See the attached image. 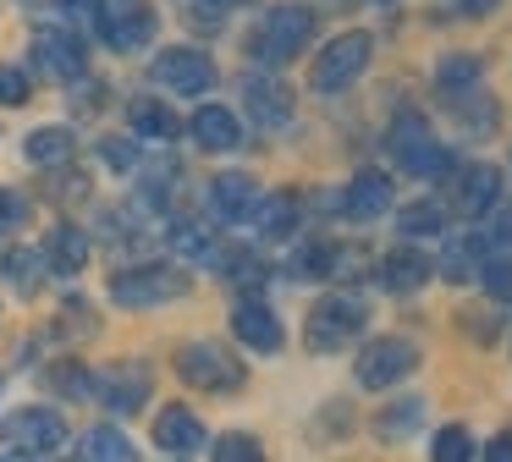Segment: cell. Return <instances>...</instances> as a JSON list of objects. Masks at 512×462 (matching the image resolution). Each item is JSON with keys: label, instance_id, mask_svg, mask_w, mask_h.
I'll use <instances>...</instances> for the list:
<instances>
[{"label": "cell", "instance_id": "cell-1", "mask_svg": "<svg viewBox=\"0 0 512 462\" xmlns=\"http://www.w3.org/2000/svg\"><path fill=\"white\" fill-rule=\"evenodd\" d=\"M309 39H314V6H292V0H281V6H270L265 17H259L248 55H254L259 66H281L292 50H303Z\"/></svg>", "mask_w": 512, "mask_h": 462}, {"label": "cell", "instance_id": "cell-2", "mask_svg": "<svg viewBox=\"0 0 512 462\" xmlns=\"http://www.w3.org/2000/svg\"><path fill=\"white\" fill-rule=\"evenodd\" d=\"M386 143H391V154H397V165L408 176H441L446 165H452V154L430 138V127H424L419 110H402V116L391 121V138Z\"/></svg>", "mask_w": 512, "mask_h": 462}, {"label": "cell", "instance_id": "cell-3", "mask_svg": "<svg viewBox=\"0 0 512 462\" xmlns=\"http://www.w3.org/2000/svg\"><path fill=\"white\" fill-rule=\"evenodd\" d=\"M369 55H375V39H369V33H336V39L320 50L314 72H309L314 94H342V88L369 66Z\"/></svg>", "mask_w": 512, "mask_h": 462}, {"label": "cell", "instance_id": "cell-4", "mask_svg": "<svg viewBox=\"0 0 512 462\" xmlns=\"http://www.w3.org/2000/svg\"><path fill=\"white\" fill-rule=\"evenodd\" d=\"M182 292H188V275L171 270V264H138V270L111 275V297L122 308H155V303H171Z\"/></svg>", "mask_w": 512, "mask_h": 462}, {"label": "cell", "instance_id": "cell-5", "mask_svg": "<svg viewBox=\"0 0 512 462\" xmlns=\"http://www.w3.org/2000/svg\"><path fill=\"white\" fill-rule=\"evenodd\" d=\"M364 297H353V292H336V297H325V303H314V314H309V352H336V347H347V341L364 330Z\"/></svg>", "mask_w": 512, "mask_h": 462}, {"label": "cell", "instance_id": "cell-6", "mask_svg": "<svg viewBox=\"0 0 512 462\" xmlns=\"http://www.w3.org/2000/svg\"><path fill=\"white\" fill-rule=\"evenodd\" d=\"M177 374L193 391H237V385H243V363L226 347H215V341H188V347L177 352Z\"/></svg>", "mask_w": 512, "mask_h": 462}, {"label": "cell", "instance_id": "cell-7", "mask_svg": "<svg viewBox=\"0 0 512 462\" xmlns=\"http://www.w3.org/2000/svg\"><path fill=\"white\" fill-rule=\"evenodd\" d=\"M413 369H419V347L408 336H380L358 352V385H369V391H386V385L408 380Z\"/></svg>", "mask_w": 512, "mask_h": 462}, {"label": "cell", "instance_id": "cell-8", "mask_svg": "<svg viewBox=\"0 0 512 462\" xmlns=\"http://www.w3.org/2000/svg\"><path fill=\"white\" fill-rule=\"evenodd\" d=\"M149 72H155V83L171 88V94H210V88H215V61L204 50H193V44L160 50Z\"/></svg>", "mask_w": 512, "mask_h": 462}, {"label": "cell", "instance_id": "cell-9", "mask_svg": "<svg viewBox=\"0 0 512 462\" xmlns=\"http://www.w3.org/2000/svg\"><path fill=\"white\" fill-rule=\"evenodd\" d=\"M0 440H6L12 451L45 457V451L67 446V424H61V413H50V407H23V413L0 418Z\"/></svg>", "mask_w": 512, "mask_h": 462}, {"label": "cell", "instance_id": "cell-10", "mask_svg": "<svg viewBox=\"0 0 512 462\" xmlns=\"http://www.w3.org/2000/svg\"><path fill=\"white\" fill-rule=\"evenodd\" d=\"M204 424L193 418V407H182V402H171V407H160V418H155V446L160 451H171V457H193V451H204Z\"/></svg>", "mask_w": 512, "mask_h": 462}, {"label": "cell", "instance_id": "cell-11", "mask_svg": "<svg viewBox=\"0 0 512 462\" xmlns=\"http://www.w3.org/2000/svg\"><path fill=\"white\" fill-rule=\"evenodd\" d=\"M100 33L116 50H144V44L155 39V11L127 0V6H116V11H100Z\"/></svg>", "mask_w": 512, "mask_h": 462}, {"label": "cell", "instance_id": "cell-12", "mask_svg": "<svg viewBox=\"0 0 512 462\" xmlns=\"http://www.w3.org/2000/svg\"><path fill=\"white\" fill-rule=\"evenodd\" d=\"M391 209V176L380 171H358L342 193V215L347 220H380Z\"/></svg>", "mask_w": 512, "mask_h": 462}, {"label": "cell", "instance_id": "cell-13", "mask_svg": "<svg viewBox=\"0 0 512 462\" xmlns=\"http://www.w3.org/2000/svg\"><path fill=\"white\" fill-rule=\"evenodd\" d=\"M232 336L248 352H281V319L265 303H237L232 308Z\"/></svg>", "mask_w": 512, "mask_h": 462}, {"label": "cell", "instance_id": "cell-14", "mask_svg": "<svg viewBox=\"0 0 512 462\" xmlns=\"http://www.w3.org/2000/svg\"><path fill=\"white\" fill-rule=\"evenodd\" d=\"M193 143L199 149H210V154H226V149H237L243 143V121L232 116L226 105H199V116H193Z\"/></svg>", "mask_w": 512, "mask_h": 462}, {"label": "cell", "instance_id": "cell-15", "mask_svg": "<svg viewBox=\"0 0 512 462\" xmlns=\"http://www.w3.org/2000/svg\"><path fill=\"white\" fill-rule=\"evenodd\" d=\"M243 94H248V116H254L259 127H287L292 121V94L276 77H248Z\"/></svg>", "mask_w": 512, "mask_h": 462}, {"label": "cell", "instance_id": "cell-16", "mask_svg": "<svg viewBox=\"0 0 512 462\" xmlns=\"http://www.w3.org/2000/svg\"><path fill=\"white\" fill-rule=\"evenodd\" d=\"M501 198V171L496 165H468L463 182H457V209H463L468 220L490 215V204Z\"/></svg>", "mask_w": 512, "mask_h": 462}, {"label": "cell", "instance_id": "cell-17", "mask_svg": "<svg viewBox=\"0 0 512 462\" xmlns=\"http://www.w3.org/2000/svg\"><path fill=\"white\" fill-rule=\"evenodd\" d=\"M254 204H259V187H254V176H215L210 182V209L221 220H248L254 215Z\"/></svg>", "mask_w": 512, "mask_h": 462}, {"label": "cell", "instance_id": "cell-18", "mask_svg": "<svg viewBox=\"0 0 512 462\" xmlns=\"http://www.w3.org/2000/svg\"><path fill=\"white\" fill-rule=\"evenodd\" d=\"M34 61L45 66L50 77H78L89 55H83V44L72 39V33H50V28H45V33L34 39Z\"/></svg>", "mask_w": 512, "mask_h": 462}, {"label": "cell", "instance_id": "cell-19", "mask_svg": "<svg viewBox=\"0 0 512 462\" xmlns=\"http://www.w3.org/2000/svg\"><path fill=\"white\" fill-rule=\"evenodd\" d=\"M430 270H435V264L424 259L419 248H397V253L380 259V286H386V292H413V286L430 281Z\"/></svg>", "mask_w": 512, "mask_h": 462}, {"label": "cell", "instance_id": "cell-20", "mask_svg": "<svg viewBox=\"0 0 512 462\" xmlns=\"http://www.w3.org/2000/svg\"><path fill=\"white\" fill-rule=\"evenodd\" d=\"M45 259H50V270H61V275L83 270V264H89V237H83L78 226H56L45 242Z\"/></svg>", "mask_w": 512, "mask_h": 462}, {"label": "cell", "instance_id": "cell-21", "mask_svg": "<svg viewBox=\"0 0 512 462\" xmlns=\"http://www.w3.org/2000/svg\"><path fill=\"white\" fill-rule=\"evenodd\" d=\"M292 226H298V204H292V193H270L254 204V231L259 237H292Z\"/></svg>", "mask_w": 512, "mask_h": 462}, {"label": "cell", "instance_id": "cell-22", "mask_svg": "<svg viewBox=\"0 0 512 462\" xmlns=\"http://www.w3.org/2000/svg\"><path fill=\"white\" fill-rule=\"evenodd\" d=\"M144 396H149V374L144 369H116L111 380H105V407H116V413L144 407Z\"/></svg>", "mask_w": 512, "mask_h": 462}, {"label": "cell", "instance_id": "cell-23", "mask_svg": "<svg viewBox=\"0 0 512 462\" xmlns=\"http://www.w3.org/2000/svg\"><path fill=\"white\" fill-rule=\"evenodd\" d=\"M133 132H138V138H155V143H171L182 127H177V116H171L160 99H138V105H133Z\"/></svg>", "mask_w": 512, "mask_h": 462}, {"label": "cell", "instance_id": "cell-24", "mask_svg": "<svg viewBox=\"0 0 512 462\" xmlns=\"http://www.w3.org/2000/svg\"><path fill=\"white\" fill-rule=\"evenodd\" d=\"M23 154L34 165H56V160H67V154H72V132L67 127H39V132H28Z\"/></svg>", "mask_w": 512, "mask_h": 462}, {"label": "cell", "instance_id": "cell-25", "mask_svg": "<svg viewBox=\"0 0 512 462\" xmlns=\"http://www.w3.org/2000/svg\"><path fill=\"white\" fill-rule=\"evenodd\" d=\"M83 462H138V451L116 429H89L83 435Z\"/></svg>", "mask_w": 512, "mask_h": 462}, {"label": "cell", "instance_id": "cell-26", "mask_svg": "<svg viewBox=\"0 0 512 462\" xmlns=\"http://www.w3.org/2000/svg\"><path fill=\"white\" fill-rule=\"evenodd\" d=\"M397 220H402V237H441V231H446V209L435 204V198H424V204H408Z\"/></svg>", "mask_w": 512, "mask_h": 462}, {"label": "cell", "instance_id": "cell-27", "mask_svg": "<svg viewBox=\"0 0 512 462\" xmlns=\"http://www.w3.org/2000/svg\"><path fill=\"white\" fill-rule=\"evenodd\" d=\"M419 418H424V396H402L397 407H386V413L375 418V429H380L386 440H402L413 424H419Z\"/></svg>", "mask_w": 512, "mask_h": 462}, {"label": "cell", "instance_id": "cell-28", "mask_svg": "<svg viewBox=\"0 0 512 462\" xmlns=\"http://www.w3.org/2000/svg\"><path fill=\"white\" fill-rule=\"evenodd\" d=\"M430 462H474V435H468L463 424H446V429H435Z\"/></svg>", "mask_w": 512, "mask_h": 462}, {"label": "cell", "instance_id": "cell-29", "mask_svg": "<svg viewBox=\"0 0 512 462\" xmlns=\"http://www.w3.org/2000/svg\"><path fill=\"white\" fill-rule=\"evenodd\" d=\"M479 72H485V61H479V55H446L435 77H441V94H457L463 83H479Z\"/></svg>", "mask_w": 512, "mask_h": 462}, {"label": "cell", "instance_id": "cell-30", "mask_svg": "<svg viewBox=\"0 0 512 462\" xmlns=\"http://www.w3.org/2000/svg\"><path fill=\"white\" fill-rule=\"evenodd\" d=\"M479 281H485V292L496 297V303H512V259L507 253H490V259L479 264Z\"/></svg>", "mask_w": 512, "mask_h": 462}, {"label": "cell", "instance_id": "cell-31", "mask_svg": "<svg viewBox=\"0 0 512 462\" xmlns=\"http://www.w3.org/2000/svg\"><path fill=\"white\" fill-rule=\"evenodd\" d=\"M215 462H265V451H259L254 435H226L215 446Z\"/></svg>", "mask_w": 512, "mask_h": 462}, {"label": "cell", "instance_id": "cell-32", "mask_svg": "<svg viewBox=\"0 0 512 462\" xmlns=\"http://www.w3.org/2000/svg\"><path fill=\"white\" fill-rule=\"evenodd\" d=\"M171 242H177L182 253H210V231H199L193 220H177V226H171Z\"/></svg>", "mask_w": 512, "mask_h": 462}, {"label": "cell", "instance_id": "cell-33", "mask_svg": "<svg viewBox=\"0 0 512 462\" xmlns=\"http://www.w3.org/2000/svg\"><path fill=\"white\" fill-rule=\"evenodd\" d=\"M34 253H12V259H6V281H12V286H23V292H34V281H39V275H34Z\"/></svg>", "mask_w": 512, "mask_h": 462}, {"label": "cell", "instance_id": "cell-34", "mask_svg": "<svg viewBox=\"0 0 512 462\" xmlns=\"http://www.w3.org/2000/svg\"><path fill=\"white\" fill-rule=\"evenodd\" d=\"M28 99V77L17 66H0V105H23Z\"/></svg>", "mask_w": 512, "mask_h": 462}, {"label": "cell", "instance_id": "cell-35", "mask_svg": "<svg viewBox=\"0 0 512 462\" xmlns=\"http://www.w3.org/2000/svg\"><path fill=\"white\" fill-rule=\"evenodd\" d=\"M138 160V154H133V143H105V165H116V171H127V165H133Z\"/></svg>", "mask_w": 512, "mask_h": 462}, {"label": "cell", "instance_id": "cell-36", "mask_svg": "<svg viewBox=\"0 0 512 462\" xmlns=\"http://www.w3.org/2000/svg\"><path fill=\"white\" fill-rule=\"evenodd\" d=\"M485 462H512V429H507V435H496V440H490Z\"/></svg>", "mask_w": 512, "mask_h": 462}, {"label": "cell", "instance_id": "cell-37", "mask_svg": "<svg viewBox=\"0 0 512 462\" xmlns=\"http://www.w3.org/2000/svg\"><path fill=\"white\" fill-rule=\"evenodd\" d=\"M6 215H17V204H12L6 193H0V226H6Z\"/></svg>", "mask_w": 512, "mask_h": 462}, {"label": "cell", "instance_id": "cell-38", "mask_svg": "<svg viewBox=\"0 0 512 462\" xmlns=\"http://www.w3.org/2000/svg\"><path fill=\"white\" fill-rule=\"evenodd\" d=\"M496 0H463V11H490Z\"/></svg>", "mask_w": 512, "mask_h": 462}]
</instances>
